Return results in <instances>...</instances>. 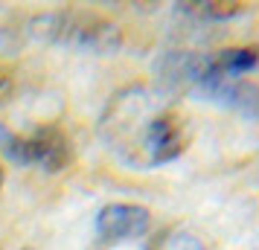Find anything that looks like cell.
<instances>
[{
	"label": "cell",
	"mask_w": 259,
	"mask_h": 250,
	"mask_svg": "<svg viewBox=\"0 0 259 250\" xmlns=\"http://www.w3.org/2000/svg\"><path fill=\"white\" fill-rule=\"evenodd\" d=\"M178 9L195 18H210V21H224V18H236L245 12L242 3L236 0H198V3H178Z\"/></svg>",
	"instance_id": "6"
},
{
	"label": "cell",
	"mask_w": 259,
	"mask_h": 250,
	"mask_svg": "<svg viewBox=\"0 0 259 250\" xmlns=\"http://www.w3.org/2000/svg\"><path fill=\"white\" fill-rule=\"evenodd\" d=\"M6 41H9V32H0V53L6 49Z\"/></svg>",
	"instance_id": "9"
},
{
	"label": "cell",
	"mask_w": 259,
	"mask_h": 250,
	"mask_svg": "<svg viewBox=\"0 0 259 250\" xmlns=\"http://www.w3.org/2000/svg\"><path fill=\"white\" fill-rule=\"evenodd\" d=\"M105 128L117 152L140 166H163L189 143L187 119L172 108L157 105L146 90H128L114 99Z\"/></svg>",
	"instance_id": "1"
},
{
	"label": "cell",
	"mask_w": 259,
	"mask_h": 250,
	"mask_svg": "<svg viewBox=\"0 0 259 250\" xmlns=\"http://www.w3.org/2000/svg\"><path fill=\"white\" fill-rule=\"evenodd\" d=\"M149 210L140 204H108L96 215V236L105 244L140 238L149 230Z\"/></svg>",
	"instance_id": "4"
},
{
	"label": "cell",
	"mask_w": 259,
	"mask_h": 250,
	"mask_svg": "<svg viewBox=\"0 0 259 250\" xmlns=\"http://www.w3.org/2000/svg\"><path fill=\"white\" fill-rule=\"evenodd\" d=\"M32 38L88 49V53H96V56H111L122 44L119 29L114 24H108L102 18H91V15H67V12L35 18L32 21Z\"/></svg>",
	"instance_id": "2"
},
{
	"label": "cell",
	"mask_w": 259,
	"mask_h": 250,
	"mask_svg": "<svg viewBox=\"0 0 259 250\" xmlns=\"http://www.w3.org/2000/svg\"><path fill=\"white\" fill-rule=\"evenodd\" d=\"M0 155L18 166H38L44 172H61L70 163V145L59 128H38L32 137L9 131L0 125Z\"/></svg>",
	"instance_id": "3"
},
{
	"label": "cell",
	"mask_w": 259,
	"mask_h": 250,
	"mask_svg": "<svg viewBox=\"0 0 259 250\" xmlns=\"http://www.w3.org/2000/svg\"><path fill=\"white\" fill-rule=\"evenodd\" d=\"M0 186H3V169H0Z\"/></svg>",
	"instance_id": "10"
},
{
	"label": "cell",
	"mask_w": 259,
	"mask_h": 250,
	"mask_svg": "<svg viewBox=\"0 0 259 250\" xmlns=\"http://www.w3.org/2000/svg\"><path fill=\"white\" fill-rule=\"evenodd\" d=\"M157 250H204L198 238L187 236V233H169L166 238H160Z\"/></svg>",
	"instance_id": "7"
},
{
	"label": "cell",
	"mask_w": 259,
	"mask_h": 250,
	"mask_svg": "<svg viewBox=\"0 0 259 250\" xmlns=\"http://www.w3.org/2000/svg\"><path fill=\"white\" fill-rule=\"evenodd\" d=\"M9 93H12V79L9 76H0V105L9 99Z\"/></svg>",
	"instance_id": "8"
},
{
	"label": "cell",
	"mask_w": 259,
	"mask_h": 250,
	"mask_svg": "<svg viewBox=\"0 0 259 250\" xmlns=\"http://www.w3.org/2000/svg\"><path fill=\"white\" fill-rule=\"evenodd\" d=\"M259 67V47H230L207 59V73L212 76H230L242 79L245 73Z\"/></svg>",
	"instance_id": "5"
}]
</instances>
